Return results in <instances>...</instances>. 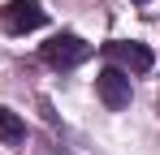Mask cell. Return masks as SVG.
Returning <instances> with one entry per match:
<instances>
[{
    "mask_svg": "<svg viewBox=\"0 0 160 155\" xmlns=\"http://www.w3.org/2000/svg\"><path fill=\"white\" fill-rule=\"evenodd\" d=\"M87 56H91V43H82L78 35H69V30H61V35H52V39L43 43V60H48L52 69H74Z\"/></svg>",
    "mask_w": 160,
    "mask_h": 155,
    "instance_id": "1",
    "label": "cell"
},
{
    "mask_svg": "<svg viewBox=\"0 0 160 155\" xmlns=\"http://www.w3.org/2000/svg\"><path fill=\"white\" fill-rule=\"evenodd\" d=\"M43 22H48V13H43L39 0H9L0 9V26L9 35H30V30H39Z\"/></svg>",
    "mask_w": 160,
    "mask_h": 155,
    "instance_id": "2",
    "label": "cell"
},
{
    "mask_svg": "<svg viewBox=\"0 0 160 155\" xmlns=\"http://www.w3.org/2000/svg\"><path fill=\"white\" fill-rule=\"evenodd\" d=\"M104 56L112 60V65H121V73H126V69H130V73H147V69L156 65L152 48H147V43H134V39H117V43H108Z\"/></svg>",
    "mask_w": 160,
    "mask_h": 155,
    "instance_id": "3",
    "label": "cell"
},
{
    "mask_svg": "<svg viewBox=\"0 0 160 155\" xmlns=\"http://www.w3.org/2000/svg\"><path fill=\"white\" fill-rule=\"evenodd\" d=\"M95 95L104 99V108L112 112H121V108H130V73H121L117 65L104 69V73L95 78Z\"/></svg>",
    "mask_w": 160,
    "mask_h": 155,
    "instance_id": "4",
    "label": "cell"
},
{
    "mask_svg": "<svg viewBox=\"0 0 160 155\" xmlns=\"http://www.w3.org/2000/svg\"><path fill=\"white\" fill-rule=\"evenodd\" d=\"M0 142H4V147H22V142H26V125H22V116L9 112V108H0Z\"/></svg>",
    "mask_w": 160,
    "mask_h": 155,
    "instance_id": "5",
    "label": "cell"
},
{
    "mask_svg": "<svg viewBox=\"0 0 160 155\" xmlns=\"http://www.w3.org/2000/svg\"><path fill=\"white\" fill-rule=\"evenodd\" d=\"M138 4H147V0H138Z\"/></svg>",
    "mask_w": 160,
    "mask_h": 155,
    "instance_id": "6",
    "label": "cell"
}]
</instances>
